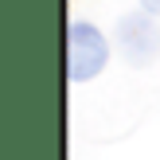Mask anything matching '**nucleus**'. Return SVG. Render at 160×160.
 <instances>
[{"label": "nucleus", "instance_id": "nucleus-1", "mask_svg": "<svg viewBox=\"0 0 160 160\" xmlns=\"http://www.w3.org/2000/svg\"><path fill=\"white\" fill-rule=\"evenodd\" d=\"M106 59H109V43L102 39V31L90 28V23H70V31H67V70H70V78L86 82V78L102 74Z\"/></svg>", "mask_w": 160, "mask_h": 160}, {"label": "nucleus", "instance_id": "nucleus-2", "mask_svg": "<svg viewBox=\"0 0 160 160\" xmlns=\"http://www.w3.org/2000/svg\"><path fill=\"white\" fill-rule=\"evenodd\" d=\"M117 47L133 67H148L160 55V23L152 20V12H137L125 16L117 23Z\"/></svg>", "mask_w": 160, "mask_h": 160}, {"label": "nucleus", "instance_id": "nucleus-3", "mask_svg": "<svg viewBox=\"0 0 160 160\" xmlns=\"http://www.w3.org/2000/svg\"><path fill=\"white\" fill-rule=\"evenodd\" d=\"M141 8H145V12H152V16H160V0H141Z\"/></svg>", "mask_w": 160, "mask_h": 160}]
</instances>
